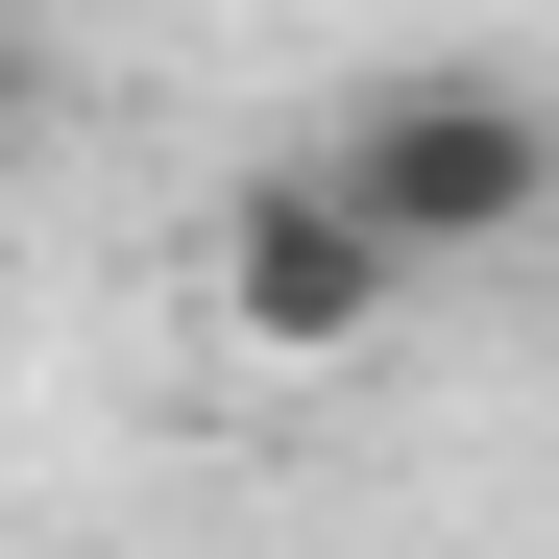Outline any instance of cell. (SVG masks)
Masks as SVG:
<instances>
[{"mask_svg":"<svg viewBox=\"0 0 559 559\" xmlns=\"http://www.w3.org/2000/svg\"><path fill=\"white\" fill-rule=\"evenodd\" d=\"M317 170H341L414 267H487V243L559 219V98H535V73H487V49H414V73H365V98L317 122Z\"/></svg>","mask_w":559,"mask_h":559,"instance_id":"1","label":"cell"},{"mask_svg":"<svg viewBox=\"0 0 559 559\" xmlns=\"http://www.w3.org/2000/svg\"><path fill=\"white\" fill-rule=\"evenodd\" d=\"M0 122H49V49H25V0H0Z\"/></svg>","mask_w":559,"mask_h":559,"instance_id":"3","label":"cell"},{"mask_svg":"<svg viewBox=\"0 0 559 559\" xmlns=\"http://www.w3.org/2000/svg\"><path fill=\"white\" fill-rule=\"evenodd\" d=\"M219 317H243L267 365H365V341L414 317V243L293 146V170H243V195H219Z\"/></svg>","mask_w":559,"mask_h":559,"instance_id":"2","label":"cell"}]
</instances>
